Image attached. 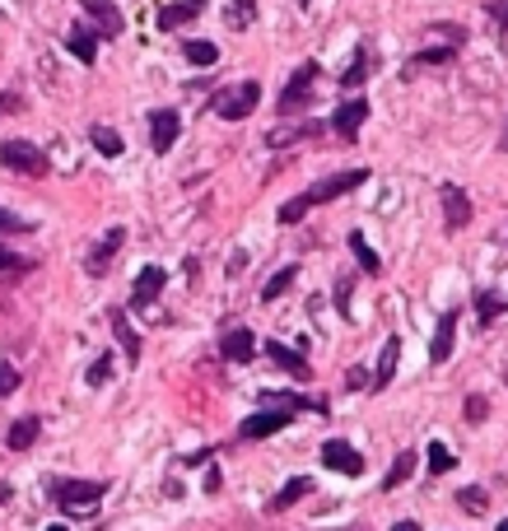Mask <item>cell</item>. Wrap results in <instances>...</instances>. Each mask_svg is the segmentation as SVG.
I'll return each mask as SVG.
<instances>
[{
  "instance_id": "obj_27",
  "label": "cell",
  "mask_w": 508,
  "mask_h": 531,
  "mask_svg": "<svg viewBox=\"0 0 508 531\" xmlns=\"http://www.w3.org/2000/svg\"><path fill=\"white\" fill-rule=\"evenodd\" d=\"M294 275H299V266H284V271H275V275L266 280V290H261V298H266V303H271V298H280V294L294 284Z\"/></svg>"
},
{
  "instance_id": "obj_14",
  "label": "cell",
  "mask_w": 508,
  "mask_h": 531,
  "mask_svg": "<svg viewBox=\"0 0 508 531\" xmlns=\"http://www.w3.org/2000/svg\"><path fill=\"white\" fill-rule=\"evenodd\" d=\"M453 336H457V313H443L438 326H434V340H430V364H448Z\"/></svg>"
},
{
  "instance_id": "obj_4",
  "label": "cell",
  "mask_w": 508,
  "mask_h": 531,
  "mask_svg": "<svg viewBox=\"0 0 508 531\" xmlns=\"http://www.w3.org/2000/svg\"><path fill=\"white\" fill-rule=\"evenodd\" d=\"M369 182V168H350V173H336V177H322L317 187H308L303 196H308V206H327V200H336V196H345V192H355V187H364Z\"/></svg>"
},
{
  "instance_id": "obj_15",
  "label": "cell",
  "mask_w": 508,
  "mask_h": 531,
  "mask_svg": "<svg viewBox=\"0 0 508 531\" xmlns=\"http://www.w3.org/2000/svg\"><path fill=\"white\" fill-rule=\"evenodd\" d=\"M201 10H206V0H177V5H164V10H159V29L173 33V29H182V24H192Z\"/></svg>"
},
{
  "instance_id": "obj_10",
  "label": "cell",
  "mask_w": 508,
  "mask_h": 531,
  "mask_svg": "<svg viewBox=\"0 0 508 531\" xmlns=\"http://www.w3.org/2000/svg\"><path fill=\"white\" fill-rule=\"evenodd\" d=\"M177 131H182V117H177L173 108H159V112L150 117V145H154L159 154H168V150H173Z\"/></svg>"
},
{
  "instance_id": "obj_20",
  "label": "cell",
  "mask_w": 508,
  "mask_h": 531,
  "mask_svg": "<svg viewBox=\"0 0 508 531\" xmlns=\"http://www.w3.org/2000/svg\"><path fill=\"white\" fill-rule=\"evenodd\" d=\"M397 359H401V345H397V336L382 345V359H378V373H373V392H382V387L392 382V373H397Z\"/></svg>"
},
{
  "instance_id": "obj_30",
  "label": "cell",
  "mask_w": 508,
  "mask_h": 531,
  "mask_svg": "<svg viewBox=\"0 0 508 531\" xmlns=\"http://www.w3.org/2000/svg\"><path fill=\"white\" fill-rule=\"evenodd\" d=\"M187 61H192V66H215L219 47L215 43H187Z\"/></svg>"
},
{
  "instance_id": "obj_40",
  "label": "cell",
  "mask_w": 508,
  "mask_h": 531,
  "mask_svg": "<svg viewBox=\"0 0 508 531\" xmlns=\"http://www.w3.org/2000/svg\"><path fill=\"white\" fill-rule=\"evenodd\" d=\"M485 411H490V405H485V396H471V401H466V420H485Z\"/></svg>"
},
{
  "instance_id": "obj_12",
  "label": "cell",
  "mask_w": 508,
  "mask_h": 531,
  "mask_svg": "<svg viewBox=\"0 0 508 531\" xmlns=\"http://www.w3.org/2000/svg\"><path fill=\"white\" fill-rule=\"evenodd\" d=\"M438 196H443V224H448L453 233H457V229H466V219H471V200H466V192L448 182V187H443Z\"/></svg>"
},
{
  "instance_id": "obj_3",
  "label": "cell",
  "mask_w": 508,
  "mask_h": 531,
  "mask_svg": "<svg viewBox=\"0 0 508 531\" xmlns=\"http://www.w3.org/2000/svg\"><path fill=\"white\" fill-rule=\"evenodd\" d=\"M0 163L14 173H24V177H43L47 173V154L33 145V140H5L0 145Z\"/></svg>"
},
{
  "instance_id": "obj_38",
  "label": "cell",
  "mask_w": 508,
  "mask_h": 531,
  "mask_svg": "<svg viewBox=\"0 0 508 531\" xmlns=\"http://www.w3.org/2000/svg\"><path fill=\"white\" fill-rule=\"evenodd\" d=\"M248 19H252V0H234V10H229V24H234V29H242Z\"/></svg>"
},
{
  "instance_id": "obj_7",
  "label": "cell",
  "mask_w": 508,
  "mask_h": 531,
  "mask_svg": "<svg viewBox=\"0 0 508 531\" xmlns=\"http://www.w3.org/2000/svg\"><path fill=\"white\" fill-rule=\"evenodd\" d=\"M290 420H294V411H280V405H275V411H257V415H248L238 434H242V438H271V434H280V429L290 424Z\"/></svg>"
},
{
  "instance_id": "obj_26",
  "label": "cell",
  "mask_w": 508,
  "mask_h": 531,
  "mask_svg": "<svg viewBox=\"0 0 508 531\" xmlns=\"http://www.w3.org/2000/svg\"><path fill=\"white\" fill-rule=\"evenodd\" d=\"M303 135H317V121H303V127H284V131H271L266 145H290V140H303Z\"/></svg>"
},
{
  "instance_id": "obj_31",
  "label": "cell",
  "mask_w": 508,
  "mask_h": 531,
  "mask_svg": "<svg viewBox=\"0 0 508 531\" xmlns=\"http://www.w3.org/2000/svg\"><path fill=\"white\" fill-rule=\"evenodd\" d=\"M313 206H308V196H294V200H284L280 206V224H299L303 215H308Z\"/></svg>"
},
{
  "instance_id": "obj_11",
  "label": "cell",
  "mask_w": 508,
  "mask_h": 531,
  "mask_svg": "<svg viewBox=\"0 0 508 531\" xmlns=\"http://www.w3.org/2000/svg\"><path fill=\"white\" fill-rule=\"evenodd\" d=\"M364 121H369V103H364V98H350V103H340V108H336L332 127H336V135H340V140H355Z\"/></svg>"
},
{
  "instance_id": "obj_36",
  "label": "cell",
  "mask_w": 508,
  "mask_h": 531,
  "mask_svg": "<svg viewBox=\"0 0 508 531\" xmlns=\"http://www.w3.org/2000/svg\"><path fill=\"white\" fill-rule=\"evenodd\" d=\"M33 229V219H19L10 210H0V233H29Z\"/></svg>"
},
{
  "instance_id": "obj_29",
  "label": "cell",
  "mask_w": 508,
  "mask_h": 531,
  "mask_svg": "<svg viewBox=\"0 0 508 531\" xmlns=\"http://www.w3.org/2000/svg\"><path fill=\"white\" fill-rule=\"evenodd\" d=\"M457 503H462V508H471V513H485V508H490V494H485L480 485H466L462 494H457Z\"/></svg>"
},
{
  "instance_id": "obj_17",
  "label": "cell",
  "mask_w": 508,
  "mask_h": 531,
  "mask_svg": "<svg viewBox=\"0 0 508 531\" xmlns=\"http://www.w3.org/2000/svg\"><path fill=\"white\" fill-rule=\"evenodd\" d=\"M266 355L280 364L284 373H294V378H308V359H303L299 350H290V345H280V340H266Z\"/></svg>"
},
{
  "instance_id": "obj_18",
  "label": "cell",
  "mask_w": 508,
  "mask_h": 531,
  "mask_svg": "<svg viewBox=\"0 0 508 531\" xmlns=\"http://www.w3.org/2000/svg\"><path fill=\"white\" fill-rule=\"evenodd\" d=\"M37 434H43V420H14V429L5 434V443H10V453H24V447H33L37 443Z\"/></svg>"
},
{
  "instance_id": "obj_34",
  "label": "cell",
  "mask_w": 508,
  "mask_h": 531,
  "mask_svg": "<svg viewBox=\"0 0 508 531\" xmlns=\"http://www.w3.org/2000/svg\"><path fill=\"white\" fill-rule=\"evenodd\" d=\"M108 378H112V355H98L94 369H89V387H103Z\"/></svg>"
},
{
  "instance_id": "obj_33",
  "label": "cell",
  "mask_w": 508,
  "mask_h": 531,
  "mask_svg": "<svg viewBox=\"0 0 508 531\" xmlns=\"http://www.w3.org/2000/svg\"><path fill=\"white\" fill-rule=\"evenodd\" d=\"M5 271H33V261L19 257V252H10V248H0V275H5Z\"/></svg>"
},
{
  "instance_id": "obj_2",
  "label": "cell",
  "mask_w": 508,
  "mask_h": 531,
  "mask_svg": "<svg viewBox=\"0 0 508 531\" xmlns=\"http://www.w3.org/2000/svg\"><path fill=\"white\" fill-rule=\"evenodd\" d=\"M261 103V85L257 79H242V85H229V89H219L210 98V108L225 117V121H242V117H252V108Z\"/></svg>"
},
{
  "instance_id": "obj_37",
  "label": "cell",
  "mask_w": 508,
  "mask_h": 531,
  "mask_svg": "<svg viewBox=\"0 0 508 531\" xmlns=\"http://www.w3.org/2000/svg\"><path fill=\"white\" fill-rule=\"evenodd\" d=\"M364 75H369V70H364V56H355V61H350V70L340 75V85H345V89H359V85H364Z\"/></svg>"
},
{
  "instance_id": "obj_35",
  "label": "cell",
  "mask_w": 508,
  "mask_h": 531,
  "mask_svg": "<svg viewBox=\"0 0 508 531\" xmlns=\"http://www.w3.org/2000/svg\"><path fill=\"white\" fill-rule=\"evenodd\" d=\"M476 308H480V322H495L504 303H499V294H476Z\"/></svg>"
},
{
  "instance_id": "obj_39",
  "label": "cell",
  "mask_w": 508,
  "mask_h": 531,
  "mask_svg": "<svg viewBox=\"0 0 508 531\" xmlns=\"http://www.w3.org/2000/svg\"><path fill=\"white\" fill-rule=\"evenodd\" d=\"M14 387H19V369L14 364H0V396H10Z\"/></svg>"
},
{
  "instance_id": "obj_42",
  "label": "cell",
  "mask_w": 508,
  "mask_h": 531,
  "mask_svg": "<svg viewBox=\"0 0 508 531\" xmlns=\"http://www.w3.org/2000/svg\"><path fill=\"white\" fill-rule=\"evenodd\" d=\"M19 108V94H0V112H14Z\"/></svg>"
},
{
  "instance_id": "obj_46",
  "label": "cell",
  "mask_w": 508,
  "mask_h": 531,
  "mask_svg": "<svg viewBox=\"0 0 508 531\" xmlns=\"http://www.w3.org/2000/svg\"><path fill=\"white\" fill-rule=\"evenodd\" d=\"M504 150H508V131H504Z\"/></svg>"
},
{
  "instance_id": "obj_5",
  "label": "cell",
  "mask_w": 508,
  "mask_h": 531,
  "mask_svg": "<svg viewBox=\"0 0 508 531\" xmlns=\"http://www.w3.org/2000/svg\"><path fill=\"white\" fill-rule=\"evenodd\" d=\"M313 79H317V66H313V61H303V66L294 70V79L284 85V94H280V112H299L303 103H308Z\"/></svg>"
},
{
  "instance_id": "obj_13",
  "label": "cell",
  "mask_w": 508,
  "mask_h": 531,
  "mask_svg": "<svg viewBox=\"0 0 508 531\" xmlns=\"http://www.w3.org/2000/svg\"><path fill=\"white\" fill-rule=\"evenodd\" d=\"M164 284H168V275H164V271H159V266H145V271H140V275H135V290H131V303H135V308H150V303L159 298V290H164Z\"/></svg>"
},
{
  "instance_id": "obj_24",
  "label": "cell",
  "mask_w": 508,
  "mask_h": 531,
  "mask_svg": "<svg viewBox=\"0 0 508 531\" xmlns=\"http://www.w3.org/2000/svg\"><path fill=\"white\" fill-rule=\"evenodd\" d=\"M89 140H94V150L103 154V159H117V154H121V135H117L112 127H94Z\"/></svg>"
},
{
  "instance_id": "obj_43",
  "label": "cell",
  "mask_w": 508,
  "mask_h": 531,
  "mask_svg": "<svg viewBox=\"0 0 508 531\" xmlns=\"http://www.w3.org/2000/svg\"><path fill=\"white\" fill-rule=\"evenodd\" d=\"M490 14L499 19V29H508V5H490Z\"/></svg>"
},
{
  "instance_id": "obj_1",
  "label": "cell",
  "mask_w": 508,
  "mask_h": 531,
  "mask_svg": "<svg viewBox=\"0 0 508 531\" xmlns=\"http://www.w3.org/2000/svg\"><path fill=\"white\" fill-rule=\"evenodd\" d=\"M103 494H108L103 480H52V499L66 508V513H94Z\"/></svg>"
},
{
  "instance_id": "obj_25",
  "label": "cell",
  "mask_w": 508,
  "mask_h": 531,
  "mask_svg": "<svg viewBox=\"0 0 508 531\" xmlns=\"http://www.w3.org/2000/svg\"><path fill=\"white\" fill-rule=\"evenodd\" d=\"M350 252H355V261L364 266V271L378 275V266H382V261H378V252L369 248V242H364V233H350Z\"/></svg>"
},
{
  "instance_id": "obj_6",
  "label": "cell",
  "mask_w": 508,
  "mask_h": 531,
  "mask_svg": "<svg viewBox=\"0 0 508 531\" xmlns=\"http://www.w3.org/2000/svg\"><path fill=\"white\" fill-rule=\"evenodd\" d=\"M322 462H327L332 471H340V476H364V457L345 438H327V443H322Z\"/></svg>"
},
{
  "instance_id": "obj_45",
  "label": "cell",
  "mask_w": 508,
  "mask_h": 531,
  "mask_svg": "<svg viewBox=\"0 0 508 531\" xmlns=\"http://www.w3.org/2000/svg\"><path fill=\"white\" fill-rule=\"evenodd\" d=\"M499 531H508V518H504V522H499Z\"/></svg>"
},
{
  "instance_id": "obj_23",
  "label": "cell",
  "mask_w": 508,
  "mask_h": 531,
  "mask_svg": "<svg viewBox=\"0 0 508 531\" xmlns=\"http://www.w3.org/2000/svg\"><path fill=\"white\" fill-rule=\"evenodd\" d=\"M415 462H420L415 453H401V457L392 462V471L382 476V489H397V485H406V480H411V476H415Z\"/></svg>"
},
{
  "instance_id": "obj_47",
  "label": "cell",
  "mask_w": 508,
  "mask_h": 531,
  "mask_svg": "<svg viewBox=\"0 0 508 531\" xmlns=\"http://www.w3.org/2000/svg\"><path fill=\"white\" fill-rule=\"evenodd\" d=\"M47 531H66V527H47Z\"/></svg>"
},
{
  "instance_id": "obj_9",
  "label": "cell",
  "mask_w": 508,
  "mask_h": 531,
  "mask_svg": "<svg viewBox=\"0 0 508 531\" xmlns=\"http://www.w3.org/2000/svg\"><path fill=\"white\" fill-rule=\"evenodd\" d=\"M79 5H85V14L94 19V33L117 37L121 29H127V19H121V10L112 5V0H79Z\"/></svg>"
},
{
  "instance_id": "obj_22",
  "label": "cell",
  "mask_w": 508,
  "mask_h": 531,
  "mask_svg": "<svg viewBox=\"0 0 508 531\" xmlns=\"http://www.w3.org/2000/svg\"><path fill=\"white\" fill-rule=\"evenodd\" d=\"M308 489H313V480H308V476H294V480H290V485H284V489H280V494L271 499V513H280V508H290V503H299L303 494H308Z\"/></svg>"
},
{
  "instance_id": "obj_21",
  "label": "cell",
  "mask_w": 508,
  "mask_h": 531,
  "mask_svg": "<svg viewBox=\"0 0 508 531\" xmlns=\"http://www.w3.org/2000/svg\"><path fill=\"white\" fill-rule=\"evenodd\" d=\"M112 331H117V340H121V350H127V359L135 364V359H140V336L131 331L127 313H117V308H112Z\"/></svg>"
},
{
  "instance_id": "obj_44",
  "label": "cell",
  "mask_w": 508,
  "mask_h": 531,
  "mask_svg": "<svg viewBox=\"0 0 508 531\" xmlns=\"http://www.w3.org/2000/svg\"><path fill=\"white\" fill-rule=\"evenodd\" d=\"M392 531H420V527H415V522H397Z\"/></svg>"
},
{
  "instance_id": "obj_19",
  "label": "cell",
  "mask_w": 508,
  "mask_h": 531,
  "mask_svg": "<svg viewBox=\"0 0 508 531\" xmlns=\"http://www.w3.org/2000/svg\"><path fill=\"white\" fill-rule=\"evenodd\" d=\"M66 47L85 61V66H94V56H98V37H94V29H70V37H66Z\"/></svg>"
},
{
  "instance_id": "obj_8",
  "label": "cell",
  "mask_w": 508,
  "mask_h": 531,
  "mask_svg": "<svg viewBox=\"0 0 508 531\" xmlns=\"http://www.w3.org/2000/svg\"><path fill=\"white\" fill-rule=\"evenodd\" d=\"M121 242H127V229H108L103 238H98V248L85 257V271H89V275H108V266H112V257L121 252Z\"/></svg>"
},
{
  "instance_id": "obj_28",
  "label": "cell",
  "mask_w": 508,
  "mask_h": 531,
  "mask_svg": "<svg viewBox=\"0 0 508 531\" xmlns=\"http://www.w3.org/2000/svg\"><path fill=\"white\" fill-rule=\"evenodd\" d=\"M457 52L453 47H430V52H420V56H411V70H424V66H448Z\"/></svg>"
},
{
  "instance_id": "obj_32",
  "label": "cell",
  "mask_w": 508,
  "mask_h": 531,
  "mask_svg": "<svg viewBox=\"0 0 508 531\" xmlns=\"http://www.w3.org/2000/svg\"><path fill=\"white\" fill-rule=\"evenodd\" d=\"M430 471L443 476V471H453V453L443 443H430Z\"/></svg>"
},
{
  "instance_id": "obj_16",
  "label": "cell",
  "mask_w": 508,
  "mask_h": 531,
  "mask_svg": "<svg viewBox=\"0 0 508 531\" xmlns=\"http://www.w3.org/2000/svg\"><path fill=\"white\" fill-rule=\"evenodd\" d=\"M219 350H225V359H234V364H248V359L257 355V336L248 331V326H238V331L225 336V345H219Z\"/></svg>"
},
{
  "instance_id": "obj_41",
  "label": "cell",
  "mask_w": 508,
  "mask_h": 531,
  "mask_svg": "<svg viewBox=\"0 0 508 531\" xmlns=\"http://www.w3.org/2000/svg\"><path fill=\"white\" fill-rule=\"evenodd\" d=\"M345 303H350V280L336 284V308H340V313H345Z\"/></svg>"
}]
</instances>
